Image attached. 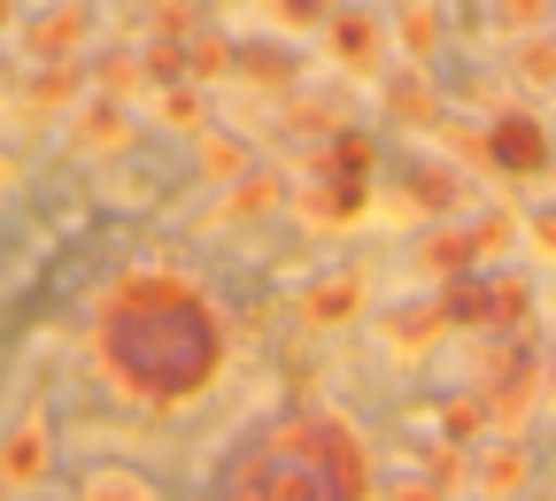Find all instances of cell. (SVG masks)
Here are the masks:
<instances>
[{
    "instance_id": "cell-27",
    "label": "cell",
    "mask_w": 556,
    "mask_h": 501,
    "mask_svg": "<svg viewBox=\"0 0 556 501\" xmlns=\"http://www.w3.org/2000/svg\"><path fill=\"white\" fill-rule=\"evenodd\" d=\"M541 401H548V409H556V347H548V355H541Z\"/></svg>"
},
{
    "instance_id": "cell-28",
    "label": "cell",
    "mask_w": 556,
    "mask_h": 501,
    "mask_svg": "<svg viewBox=\"0 0 556 501\" xmlns=\"http://www.w3.org/2000/svg\"><path fill=\"white\" fill-rule=\"evenodd\" d=\"M0 24H9V0H0Z\"/></svg>"
},
{
    "instance_id": "cell-13",
    "label": "cell",
    "mask_w": 556,
    "mask_h": 501,
    "mask_svg": "<svg viewBox=\"0 0 556 501\" xmlns=\"http://www.w3.org/2000/svg\"><path fill=\"white\" fill-rule=\"evenodd\" d=\"M124 139H131L124 101H93V108H78V131H70V147H78V155H116Z\"/></svg>"
},
{
    "instance_id": "cell-5",
    "label": "cell",
    "mask_w": 556,
    "mask_h": 501,
    "mask_svg": "<svg viewBox=\"0 0 556 501\" xmlns=\"http://www.w3.org/2000/svg\"><path fill=\"white\" fill-rule=\"evenodd\" d=\"M325 39H332V62L340 69H356V78H379V62H387V16H371V9H332L325 16Z\"/></svg>"
},
{
    "instance_id": "cell-7",
    "label": "cell",
    "mask_w": 556,
    "mask_h": 501,
    "mask_svg": "<svg viewBox=\"0 0 556 501\" xmlns=\"http://www.w3.org/2000/svg\"><path fill=\"white\" fill-rule=\"evenodd\" d=\"M47 463H54V440H47V424L31 416V424H16L9 440H0V486H39L47 478Z\"/></svg>"
},
{
    "instance_id": "cell-19",
    "label": "cell",
    "mask_w": 556,
    "mask_h": 501,
    "mask_svg": "<svg viewBox=\"0 0 556 501\" xmlns=\"http://www.w3.org/2000/svg\"><path fill=\"white\" fill-rule=\"evenodd\" d=\"M263 9H270L278 31H325V16L340 9V0H263Z\"/></svg>"
},
{
    "instance_id": "cell-6",
    "label": "cell",
    "mask_w": 556,
    "mask_h": 501,
    "mask_svg": "<svg viewBox=\"0 0 556 501\" xmlns=\"http://www.w3.org/2000/svg\"><path fill=\"white\" fill-rule=\"evenodd\" d=\"M464 471H471V493H479V501H510V493H526V478H533V448H526L518 433H503V440H486Z\"/></svg>"
},
{
    "instance_id": "cell-10",
    "label": "cell",
    "mask_w": 556,
    "mask_h": 501,
    "mask_svg": "<svg viewBox=\"0 0 556 501\" xmlns=\"http://www.w3.org/2000/svg\"><path fill=\"white\" fill-rule=\"evenodd\" d=\"M387 116L409 124V131H426V124L441 116V93H433V78H426V62H409V69H394V78H387Z\"/></svg>"
},
{
    "instance_id": "cell-31",
    "label": "cell",
    "mask_w": 556,
    "mask_h": 501,
    "mask_svg": "<svg viewBox=\"0 0 556 501\" xmlns=\"http://www.w3.org/2000/svg\"><path fill=\"white\" fill-rule=\"evenodd\" d=\"M0 170H9V163H0Z\"/></svg>"
},
{
    "instance_id": "cell-26",
    "label": "cell",
    "mask_w": 556,
    "mask_h": 501,
    "mask_svg": "<svg viewBox=\"0 0 556 501\" xmlns=\"http://www.w3.org/2000/svg\"><path fill=\"white\" fill-rule=\"evenodd\" d=\"M387 501H448V486H441V478H394Z\"/></svg>"
},
{
    "instance_id": "cell-18",
    "label": "cell",
    "mask_w": 556,
    "mask_h": 501,
    "mask_svg": "<svg viewBox=\"0 0 556 501\" xmlns=\"http://www.w3.org/2000/svg\"><path fill=\"white\" fill-rule=\"evenodd\" d=\"M201 170L217 178V185H240V178H248V139L208 131V139H201Z\"/></svg>"
},
{
    "instance_id": "cell-22",
    "label": "cell",
    "mask_w": 556,
    "mask_h": 501,
    "mask_svg": "<svg viewBox=\"0 0 556 501\" xmlns=\"http://www.w3.org/2000/svg\"><path fill=\"white\" fill-rule=\"evenodd\" d=\"M409 193L426 201V208H456V201H464V185H456L448 170H417V185H409Z\"/></svg>"
},
{
    "instance_id": "cell-4",
    "label": "cell",
    "mask_w": 556,
    "mask_h": 501,
    "mask_svg": "<svg viewBox=\"0 0 556 501\" xmlns=\"http://www.w3.org/2000/svg\"><path fill=\"white\" fill-rule=\"evenodd\" d=\"M93 39V0H47L24 24V54L31 62H78V47Z\"/></svg>"
},
{
    "instance_id": "cell-25",
    "label": "cell",
    "mask_w": 556,
    "mask_h": 501,
    "mask_svg": "<svg viewBox=\"0 0 556 501\" xmlns=\"http://www.w3.org/2000/svg\"><path fill=\"white\" fill-rule=\"evenodd\" d=\"M163 124H178V131H201V101H193L186 86H170V93H163Z\"/></svg>"
},
{
    "instance_id": "cell-21",
    "label": "cell",
    "mask_w": 556,
    "mask_h": 501,
    "mask_svg": "<svg viewBox=\"0 0 556 501\" xmlns=\"http://www.w3.org/2000/svg\"><path fill=\"white\" fill-rule=\"evenodd\" d=\"M78 501H155V486H139L131 471H93Z\"/></svg>"
},
{
    "instance_id": "cell-2",
    "label": "cell",
    "mask_w": 556,
    "mask_h": 501,
    "mask_svg": "<svg viewBox=\"0 0 556 501\" xmlns=\"http://www.w3.org/2000/svg\"><path fill=\"white\" fill-rule=\"evenodd\" d=\"M208 501H371V455L332 409H294L248 433Z\"/></svg>"
},
{
    "instance_id": "cell-14",
    "label": "cell",
    "mask_w": 556,
    "mask_h": 501,
    "mask_svg": "<svg viewBox=\"0 0 556 501\" xmlns=\"http://www.w3.org/2000/svg\"><path fill=\"white\" fill-rule=\"evenodd\" d=\"M510 78H518L526 93H556V31L510 39Z\"/></svg>"
},
{
    "instance_id": "cell-20",
    "label": "cell",
    "mask_w": 556,
    "mask_h": 501,
    "mask_svg": "<svg viewBox=\"0 0 556 501\" xmlns=\"http://www.w3.org/2000/svg\"><path fill=\"white\" fill-rule=\"evenodd\" d=\"M548 16H556V0H495V24H503L510 39H526V31H548Z\"/></svg>"
},
{
    "instance_id": "cell-11",
    "label": "cell",
    "mask_w": 556,
    "mask_h": 501,
    "mask_svg": "<svg viewBox=\"0 0 556 501\" xmlns=\"http://www.w3.org/2000/svg\"><path fill=\"white\" fill-rule=\"evenodd\" d=\"M387 31H394L402 62H433L441 54V0H402V9L387 16Z\"/></svg>"
},
{
    "instance_id": "cell-24",
    "label": "cell",
    "mask_w": 556,
    "mask_h": 501,
    "mask_svg": "<svg viewBox=\"0 0 556 501\" xmlns=\"http://www.w3.org/2000/svg\"><path fill=\"white\" fill-rule=\"evenodd\" d=\"M518 232H526V240H533V247H541V255L556 262V201H541V208H526V224H518Z\"/></svg>"
},
{
    "instance_id": "cell-15",
    "label": "cell",
    "mask_w": 556,
    "mask_h": 501,
    "mask_svg": "<svg viewBox=\"0 0 556 501\" xmlns=\"http://www.w3.org/2000/svg\"><path fill=\"white\" fill-rule=\"evenodd\" d=\"M364 193H371V178H348V170H325L309 193H302V208L309 217H356L364 208Z\"/></svg>"
},
{
    "instance_id": "cell-8",
    "label": "cell",
    "mask_w": 556,
    "mask_h": 501,
    "mask_svg": "<svg viewBox=\"0 0 556 501\" xmlns=\"http://www.w3.org/2000/svg\"><path fill=\"white\" fill-rule=\"evenodd\" d=\"M441 332H448L441 294H433V301H402V309H387V317H379V339H387V347H402V355H426Z\"/></svg>"
},
{
    "instance_id": "cell-3",
    "label": "cell",
    "mask_w": 556,
    "mask_h": 501,
    "mask_svg": "<svg viewBox=\"0 0 556 501\" xmlns=\"http://www.w3.org/2000/svg\"><path fill=\"white\" fill-rule=\"evenodd\" d=\"M548 155H556V139L533 108H503V116H486V170H503V178H548Z\"/></svg>"
},
{
    "instance_id": "cell-29",
    "label": "cell",
    "mask_w": 556,
    "mask_h": 501,
    "mask_svg": "<svg viewBox=\"0 0 556 501\" xmlns=\"http://www.w3.org/2000/svg\"><path fill=\"white\" fill-rule=\"evenodd\" d=\"M548 178H556V155H548Z\"/></svg>"
},
{
    "instance_id": "cell-30",
    "label": "cell",
    "mask_w": 556,
    "mask_h": 501,
    "mask_svg": "<svg viewBox=\"0 0 556 501\" xmlns=\"http://www.w3.org/2000/svg\"><path fill=\"white\" fill-rule=\"evenodd\" d=\"M548 31H556V16H548Z\"/></svg>"
},
{
    "instance_id": "cell-1",
    "label": "cell",
    "mask_w": 556,
    "mask_h": 501,
    "mask_svg": "<svg viewBox=\"0 0 556 501\" xmlns=\"http://www.w3.org/2000/svg\"><path fill=\"white\" fill-rule=\"evenodd\" d=\"M93 355H101V371L131 401L178 409V401L217 386V371H225V317H217V301H208L201 285L139 270V278H124L101 301Z\"/></svg>"
},
{
    "instance_id": "cell-9",
    "label": "cell",
    "mask_w": 556,
    "mask_h": 501,
    "mask_svg": "<svg viewBox=\"0 0 556 501\" xmlns=\"http://www.w3.org/2000/svg\"><path fill=\"white\" fill-rule=\"evenodd\" d=\"M356 309H364V278L356 270H325V278L302 285V317L309 324H348Z\"/></svg>"
},
{
    "instance_id": "cell-12",
    "label": "cell",
    "mask_w": 556,
    "mask_h": 501,
    "mask_svg": "<svg viewBox=\"0 0 556 501\" xmlns=\"http://www.w3.org/2000/svg\"><path fill=\"white\" fill-rule=\"evenodd\" d=\"M486 278V332H526L533 324V285L510 270H479Z\"/></svg>"
},
{
    "instance_id": "cell-23",
    "label": "cell",
    "mask_w": 556,
    "mask_h": 501,
    "mask_svg": "<svg viewBox=\"0 0 556 501\" xmlns=\"http://www.w3.org/2000/svg\"><path fill=\"white\" fill-rule=\"evenodd\" d=\"M186 54H193V62H186L193 78H225V69H232V47H225V39H193Z\"/></svg>"
},
{
    "instance_id": "cell-17",
    "label": "cell",
    "mask_w": 556,
    "mask_h": 501,
    "mask_svg": "<svg viewBox=\"0 0 556 501\" xmlns=\"http://www.w3.org/2000/svg\"><path fill=\"white\" fill-rule=\"evenodd\" d=\"M232 54H240L232 69H240V78H255V86H294V69H302L278 39H255V47H232Z\"/></svg>"
},
{
    "instance_id": "cell-16",
    "label": "cell",
    "mask_w": 556,
    "mask_h": 501,
    "mask_svg": "<svg viewBox=\"0 0 556 501\" xmlns=\"http://www.w3.org/2000/svg\"><path fill=\"white\" fill-rule=\"evenodd\" d=\"M417 270H441V278L479 270V240H471V232H456V224H441V232H426V247H417Z\"/></svg>"
}]
</instances>
